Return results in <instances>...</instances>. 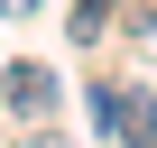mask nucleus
Masks as SVG:
<instances>
[{"label":"nucleus","mask_w":157,"mask_h":148,"mask_svg":"<svg viewBox=\"0 0 157 148\" xmlns=\"http://www.w3.org/2000/svg\"><path fill=\"white\" fill-rule=\"evenodd\" d=\"M19 148H74V139H65V130H28Z\"/></svg>","instance_id":"obj_4"},{"label":"nucleus","mask_w":157,"mask_h":148,"mask_svg":"<svg viewBox=\"0 0 157 148\" xmlns=\"http://www.w3.org/2000/svg\"><path fill=\"white\" fill-rule=\"evenodd\" d=\"M111 10H120V0H74V19H65V28H74V37H83V46H93V37L111 28Z\"/></svg>","instance_id":"obj_3"},{"label":"nucleus","mask_w":157,"mask_h":148,"mask_svg":"<svg viewBox=\"0 0 157 148\" xmlns=\"http://www.w3.org/2000/svg\"><path fill=\"white\" fill-rule=\"evenodd\" d=\"M129 28H139V37H157V0H148V10H139V19H129Z\"/></svg>","instance_id":"obj_5"},{"label":"nucleus","mask_w":157,"mask_h":148,"mask_svg":"<svg viewBox=\"0 0 157 148\" xmlns=\"http://www.w3.org/2000/svg\"><path fill=\"white\" fill-rule=\"evenodd\" d=\"M28 10H37V0H0V19H28Z\"/></svg>","instance_id":"obj_6"},{"label":"nucleus","mask_w":157,"mask_h":148,"mask_svg":"<svg viewBox=\"0 0 157 148\" xmlns=\"http://www.w3.org/2000/svg\"><path fill=\"white\" fill-rule=\"evenodd\" d=\"M0 102H10L19 120H46L56 111V74L46 65H10V74H0Z\"/></svg>","instance_id":"obj_2"},{"label":"nucleus","mask_w":157,"mask_h":148,"mask_svg":"<svg viewBox=\"0 0 157 148\" xmlns=\"http://www.w3.org/2000/svg\"><path fill=\"white\" fill-rule=\"evenodd\" d=\"M102 130H111V148H157V102L148 93H111L102 102Z\"/></svg>","instance_id":"obj_1"}]
</instances>
